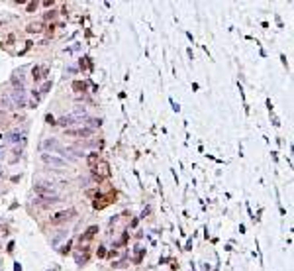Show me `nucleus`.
Returning a JSON list of instances; mask_svg holds the SVG:
<instances>
[{
    "mask_svg": "<svg viewBox=\"0 0 294 271\" xmlns=\"http://www.w3.org/2000/svg\"><path fill=\"white\" fill-rule=\"evenodd\" d=\"M33 191H35V195L39 196V198H55V196H59V193L55 191L53 185H51V183H43V181L33 183Z\"/></svg>",
    "mask_w": 294,
    "mask_h": 271,
    "instance_id": "nucleus-1",
    "label": "nucleus"
},
{
    "mask_svg": "<svg viewBox=\"0 0 294 271\" xmlns=\"http://www.w3.org/2000/svg\"><path fill=\"white\" fill-rule=\"evenodd\" d=\"M75 216H76V210H75V208H67V210H59V212L51 214L49 222H51L53 226H59V224H65V222H69L71 218H75Z\"/></svg>",
    "mask_w": 294,
    "mask_h": 271,
    "instance_id": "nucleus-2",
    "label": "nucleus"
},
{
    "mask_svg": "<svg viewBox=\"0 0 294 271\" xmlns=\"http://www.w3.org/2000/svg\"><path fill=\"white\" fill-rule=\"evenodd\" d=\"M110 175V165L106 161H98V165L94 167V171H92V177L100 181V179H104V177H108Z\"/></svg>",
    "mask_w": 294,
    "mask_h": 271,
    "instance_id": "nucleus-3",
    "label": "nucleus"
},
{
    "mask_svg": "<svg viewBox=\"0 0 294 271\" xmlns=\"http://www.w3.org/2000/svg\"><path fill=\"white\" fill-rule=\"evenodd\" d=\"M41 159H43L47 165H51V167H57V169H65V167H67V161L59 159L57 155H51V153H43V155H41Z\"/></svg>",
    "mask_w": 294,
    "mask_h": 271,
    "instance_id": "nucleus-4",
    "label": "nucleus"
},
{
    "mask_svg": "<svg viewBox=\"0 0 294 271\" xmlns=\"http://www.w3.org/2000/svg\"><path fill=\"white\" fill-rule=\"evenodd\" d=\"M41 147L47 149V151H57V153H65V147L59 143V141L55 140V138H49V140H43L41 143Z\"/></svg>",
    "mask_w": 294,
    "mask_h": 271,
    "instance_id": "nucleus-5",
    "label": "nucleus"
},
{
    "mask_svg": "<svg viewBox=\"0 0 294 271\" xmlns=\"http://www.w3.org/2000/svg\"><path fill=\"white\" fill-rule=\"evenodd\" d=\"M65 134L67 136H73V138H88L92 134V130L87 128V126H82V128H69V130H65Z\"/></svg>",
    "mask_w": 294,
    "mask_h": 271,
    "instance_id": "nucleus-6",
    "label": "nucleus"
},
{
    "mask_svg": "<svg viewBox=\"0 0 294 271\" xmlns=\"http://www.w3.org/2000/svg\"><path fill=\"white\" fill-rule=\"evenodd\" d=\"M12 98H14L16 106H26V92H24V88H16L12 92Z\"/></svg>",
    "mask_w": 294,
    "mask_h": 271,
    "instance_id": "nucleus-7",
    "label": "nucleus"
},
{
    "mask_svg": "<svg viewBox=\"0 0 294 271\" xmlns=\"http://www.w3.org/2000/svg\"><path fill=\"white\" fill-rule=\"evenodd\" d=\"M96 234H98V226H88L87 230H84V234L80 236V244H82V242H90Z\"/></svg>",
    "mask_w": 294,
    "mask_h": 271,
    "instance_id": "nucleus-8",
    "label": "nucleus"
},
{
    "mask_svg": "<svg viewBox=\"0 0 294 271\" xmlns=\"http://www.w3.org/2000/svg\"><path fill=\"white\" fill-rule=\"evenodd\" d=\"M57 124H59V126H63L65 130H69V128H71L73 124H78V122H76V120L73 118V116H61V118L57 120Z\"/></svg>",
    "mask_w": 294,
    "mask_h": 271,
    "instance_id": "nucleus-9",
    "label": "nucleus"
},
{
    "mask_svg": "<svg viewBox=\"0 0 294 271\" xmlns=\"http://www.w3.org/2000/svg\"><path fill=\"white\" fill-rule=\"evenodd\" d=\"M82 249H84V251H82V253H78V255L75 257L76 265H82V263H87V261H88V248H82Z\"/></svg>",
    "mask_w": 294,
    "mask_h": 271,
    "instance_id": "nucleus-10",
    "label": "nucleus"
},
{
    "mask_svg": "<svg viewBox=\"0 0 294 271\" xmlns=\"http://www.w3.org/2000/svg\"><path fill=\"white\" fill-rule=\"evenodd\" d=\"M87 161H88V165H90V167L94 169V167L98 165V161H100V157H98V153H96V151H92V153H88Z\"/></svg>",
    "mask_w": 294,
    "mask_h": 271,
    "instance_id": "nucleus-11",
    "label": "nucleus"
},
{
    "mask_svg": "<svg viewBox=\"0 0 294 271\" xmlns=\"http://www.w3.org/2000/svg\"><path fill=\"white\" fill-rule=\"evenodd\" d=\"M106 204H108V196H100V198H96V200H94V204H92V206L98 210V208H104Z\"/></svg>",
    "mask_w": 294,
    "mask_h": 271,
    "instance_id": "nucleus-12",
    "label": "nucleus"
},
{
    "mask_svg": "<svg viewBox=\"0 0 294 271\" xmlns=\"http://www.w3.org/2000/svg\"><path fill=\"white\" fill-rule=\"evenodd\" d=\"M87 124H88L87 128H90V130H92V128H100L102 120H100V118H88V120H87Z\"/></svg>",
    "mask_w": 294,
    "mask_h": 271,
    "instance_id": "nucleus-13",
    "label": "nucleus"
},
{
    "mask_svg": "<svg viewBox=\"0 0 294 271\" xmlns=\"http://www.w3.org/2000/svg\"><path fill=\"white\" fill-rule=\"evenodd\" d=\"M6 138H8V141H10V143H16V141L22 140V134H18V132H12V134H8Z\"/></svg>",
    "mask_w": 294,
    "mask_h": 271,
    "instance_id": "nucleus-14",
    "label": "nucleus"
},
{
    "mask_svg": "<svg viewBox=\"0 0 294 271\" xmlns=\"http://www.w3.org/2000/svg\"><path fill=\"white\" fill-rule=\"evenodd\" d=\"M41 30H43L41 24H30V26H28V32H32V33H39Z\"/></svg>",
    "mask_w": 294,
    "mask_h": 271,
    "instance_id": "nucleus-15",
    "label": "nucleus"
},
{
    "mask_svg": "<svg viewBox=\"0 0 294 271\" xmlns=\"http://www.w3.org/2000/svg\"><path fill=\"white\" fill-rule=\"evenodd\" d=\"M51 88V81H47V83H43V87H41V90H39V94H45L47 90Z\"/></svg>",
    "mask_w": 294,
    "mask_h": 271,
    "instance_id": "nucleus-16",
    "label": "nucleus"
},
{
    "mask_svg": "<svg viewBox=\"0 0 294 271\" xmlns=\"http://www.w3.org/2000/svg\"><path fill=\"white\" fill-rule=\"evenodd\" d=\"M32 75H33V79H35V81H39V75H41V71H39V69L35 67V69L32 71Z\"/></svg>",
    "mask_w": 294,
    "mask_h": 271,
    "instance_id": "nucleus-17",
    "label": "nucleus"
},
{
    "mask_svg": "<svg viewBox=\"0 0 294 271\" xmlns=\"http://www.w3.org/2000/svg\"><path fill=\"white\" fill-rule=\"evenodd\" d=\"M73 88H75V90H80V88H84V83H80V81H76L75 85H73Z\"/></svg>",
    "mask_w": 294,
    "mask_h": 271,
    "instance_id": "nucleus-18",
    "label": "nucleus"
},
{
    "mask_svg": "<svg viewBox=\"0 0 294 271\" xmlns=\"http://www.w3.org/2000/svg\"><path fill=\"white\" fill-rule=\"evenodd\" d=\"M69 249H71V242H67L65 246H63V248H61V253H67V251H69Z\"/></svg>",
    "mask_w": 294,
    "mask_h": 271,
    "instance_id": "nucleus-19",
    "label": "nucleus"
},
{
    "mask_svg": "<svg viewBox=\"0 0 294 271\" xmlns=\"http://www.w3.org/2000/svg\"><path fill=\"white\" fill-rule=\"evenodd\" d=\"M35 8H37V2H30V4H28V10H30V12L35 10Z\"/></svg>",
    "mask_w": 294,
    "mask_h": 271,
    "instance_id": "nucleus-20",
    "label": "nucleus"
},
{
    "mask_svg": "<svg viewBox=\"0 0 294 271\" xmlns=\"http://www.w3.org/2000/svg\"><path fill=\"white\" fill-rule=\"evenodd\" d=\"M53 16H55V12H53V10H49V12H47V14H45V20H51Z\"/></svg>",
    "mask_w": 294,
    "mask_h": 271,
    "instance_id": "nucleus-21",
    "label": "nucleus"
},
{
    "mask_svg": "<svg viewBox=\"0 0 294 271\" xmlns=\"http://www.w3.org/2000/svg\"><path fill=\"white\" fill-rule=\"evenodd\" d=\"M45 120H47L49 124H55V118H53V116H51V114H47V116H45Z\"/></svg>",
    "mask_w": 294,
    "mask_h": 271,
    "instance_id": "nucleus-22",
    "label": "nucleus"
},
{
    "mask_svg": "<svg viewBox=\"0 0 294 271\" xmlns=\"http://www.w3.org/2000/svg\"><path fill=\"white\" fill-rule=\"evenodd\" d=\"M4 153H6V149H4V147H0V159L4 157Z\"/></svg>",
    "mask_w": 294,
    "mask_h": 271,
    "instance_id": "nucleus-23",
    "label": "nucleus"
}]
</instances>
